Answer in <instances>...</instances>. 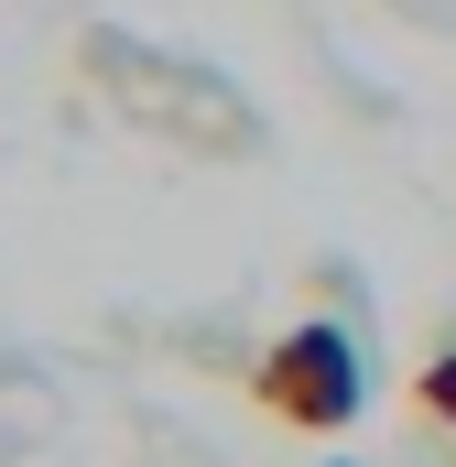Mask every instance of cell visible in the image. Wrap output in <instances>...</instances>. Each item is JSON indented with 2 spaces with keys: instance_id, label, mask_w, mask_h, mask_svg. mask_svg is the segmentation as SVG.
<instances>
[{
  "instance_id": "1",
  "label": "cell",
  "mask_w": 456,
  "mask_h": 467,
  "mask_svg": "<svg viewBox=\"0 0 456 467\" xmlns=\"http://www.w3.org/2000/svg\"><path fill=\"white\" fill-rule=\"evenodd\" d=\"M77 66H88V88H98L130 130H152V141H174V152H207V163H250V152H261V109L228 88L218 66H196V55H163V44L98 22V33L77 44Z\"/></svg>"
},
{
  "instance_id": "2",
  "label": "cell",
  "mask_w": 456,
  "mask_h": 467,
  "mask_svg": "<svg viewBox=\"0 0 456 467\" xmlns=\"http://www.w3.org/2000/svg\"><path fill=\"white\" fill-rule=\"evenodd\" d=\"M250 402H261L272 424H294V435H347L358 402H369V369H358V348H347V327L305 316V327H283V337L261 348Z\"/></svg>"
},
{
  "instance_id": "3",
  "label": "cell",
  "mask_w": 456,
  "mask_h": 467,
  "mask_svg": "<svg viewBox=\"0 0 456 467\" xmlns=\"http://www.w3.org/2000/svg\"><path fill=\"white\" fill-rule=\"evenodd\" d=\"M413 413H424V424H446V435H456V348L413 369Z\"/></svg>"
}]
</instances>
